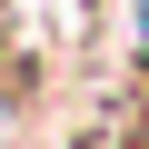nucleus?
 Instances as JSON below:
<instances>
[{"mask_svg":"<svg viewBox=\"0 0 149 149\" xmlns=\"http://www.w3.org/2000/svg\"><path fill=\"white\" fill-rule=\"evenodd\" d=\"M119 149H149V109H139V119H129V129H119Z\"/></svg>","mask_w":149,"mask_h":149,"instance_id":"f257e3e1","label":"nucleus"}]
</instances>
